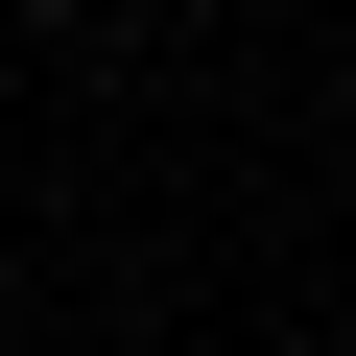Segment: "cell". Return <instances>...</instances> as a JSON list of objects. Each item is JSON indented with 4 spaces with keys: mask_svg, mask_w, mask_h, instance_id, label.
I'll return each mask as SVG.
<instances>
[{
    "mask_svg": "<svg viewBox=\"0 0 356 356\" xmlns=\"http://www.w3.org/2000/svg\"><path fill=\"white\" fill-rule=\"evenodd\" d=\"M0 24H95V0H0Z\"/></svg>",
    "mask_w": 356,
    "mask_h": 356,
    "instance_id": "cell-1",
    "label": "cell"
}]
</instances>
